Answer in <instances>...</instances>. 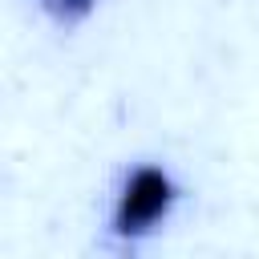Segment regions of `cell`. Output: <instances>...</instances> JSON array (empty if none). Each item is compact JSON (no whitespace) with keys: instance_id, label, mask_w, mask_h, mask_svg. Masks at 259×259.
Segmentation results:
<instances>
[{"instance_id":"6da1fadb","label":"cell","mask_w":259,"mask_h":259,"mask_svg":"<svg viewBox=\"0 0 259 259\" xmlns=\"http://www.w3.org/2000/svg\"><path fill=\"white\" fill-rule=\"evenodd\" d=\"M166 202H170V182H166V174L146 166V170H138V174L130 178V186H125V194H121L117 227H121V231H142V227H150V223L162 219Z\"/></svg>"},{"instance_id":"7a4b0ae2","label":"cell","mask_w":259,"mask_h":259,"mask_svg":"<svg viewBox=\"0 0 259 259\" xmlns=\"http://www.w3.org/2000/svg\"><path fill=\"white\" fill-rule=\"evenodd\" d=\"M61 20H81L89 8H93V0H45Z\"/></svg>"}]
</instances>
